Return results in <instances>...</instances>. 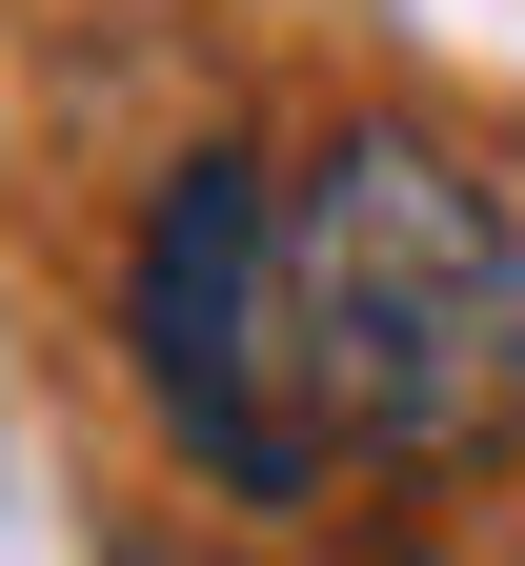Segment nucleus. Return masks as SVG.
Returning <instances> with one entry per match:
<instances>
[{
  "label": "nucleus",
  "mask_w": 525,
  "mask_h": 566,
  "mask_svg": "<svg viewBox=\"0 0 525 566\" xmlns=\"http://www.w3.org/2000/svg\"><path fill=\"white\" fill-rule=\"evenodd\" d=\"M122 365L222 506H304L525 405V243L444 142L364 122L324 163L202 142L122 243Z\"/></svg>",
  "instance_id": "obj_1"
}]
</instances>
